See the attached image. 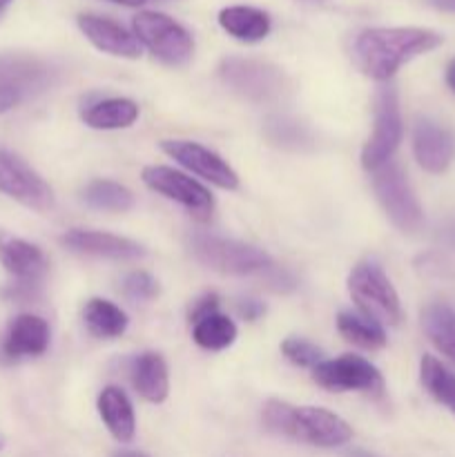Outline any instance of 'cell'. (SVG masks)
<instances>
[{"mask_svg": "<svg viewBox=\"0 0 455 457\" xmlns=\"http://www.w3.org/2000/svg\"><path fill=\"white\" fill-rule=\"evenodd\" d=\"M219 25L241 43H259L272 29V21L263 9L250 4H230L219 12Z\"/></svg>", "mask_w": 455, "mask_h": 457, "instance_id": "obj_20", "label": "cell"}, {"mask_svg": "<svg viewBox=\"0 0 455 457\" xmlns=\"http://www.w3.org/2000/svg\"><path fill=\"white\" fill-rule=\"evenodd\" d=\"M98 415L107 431L119 442H132L136 433V418H134V406L129 397L120 388L107 386L98 395Z\"/></svg>", "mask_w": 455, "mask_h": 457, "instance_id": "obj_21", "label": "cell"}, {"mask_svg": "<svg viewBox=\"0 0 455 457\" xmlns=\"http://www.w3.org/2000/svg\"><path fill=\"white\" fill-rule=\"evenodd\" d=\"M0 263L18 281V286H34L47 272V257L36 244L0 230Z\"/></svg>", "mask_w": 455, "mask_h": 457, "instance_id": "obj_16", "label": "cell"}, {"mask_svg": "<svg viewBox=\"0 0 455 457\" xmlns=\"http://www.w3.org/2000/svg\"><path fill=\"white\" fill-rule=\"evenodd\" d=\"M373 190L393 226L401 232H418L424 226V212L404 170L388 161L373 172Z\"/></svg>", "mask_w": 455, "mask_h": 457, "instance_id": "obj_8", "label": "cell"}, {"mask_svg": "<svg viewBox=\"0 0 455 457\" xmlns=\"http://www.w3.org/2000/svg\"><path fill=\"white\" fill-rule=\"evenodd\" d=\"M348 293L361 315L373 317L379 324L397 326L404 320L400 295L384 268L373 259L360 262L348 277Z\"/></svg>", "mask_w": 455, "mask_h": 457, "instance_id": "obj_5", "label": "cell"}, {"mask_svg": "<svg viewBox=\"0 0 455 457\" xmlns=\"http://www.w3.org/2000/svg\"><path fill=\"white\" fill-rule=\"evenodd\" d=\"M219 76L228 89L257 105L284 101L293 87L290 79L279 67L259 58H223L219 65Z\"/></svg>", "mask_w": 455, "mask_h": 457, "instance_id": "obj_4", "label": "cell"}, {"mask_svg": "<svg viewBox=\"0 0 455 457\" xmlns=\"http://www.w3.org/2000/svg\"><path fill=\"white\" fill-rule=\"evenodd\" d=\"M413 154L419 168L428 174L449 170L455 156L453 134L431 119H419L413 129Z\"/></svg>", "mask_w": 455, "mask_h": 457, "instance_id": "obj_14", "label": "cell"}, {"mask_svg": "<svg viewBox=\"0 0 455 457\" xmlns=\"http://www.w3.org/2000/svg\"><path fill=\"white\" fill-rule=\"evenodd\" d=\"M190 253L194 254L196 262L221 275L252 277L275 270L270 254L263 253L257 245L208 235V232H194L190 237Z\"/></svg>", "mask_w": 455, "mask_h": 457, "instance_id": "obj_3", "label": "cell"}, {"mask_svg": "<svg viewBox=\"0 0 455 457\" xmlns=\"http://www.w3.org/2000/svg\"><path fill=\"white\" fill-rule=\"evenodd\" d=\"M123 295L129 302H152L159 295V281L150 272L134 270L123 279Z\"/></svg>", "mask_w": 455, "mask_h": 457, "instance_id": "obj_31", "label": "cell"}, {"mask_svg": "<svg viewBox=\"0 0 455 457\" xmlns=\"http://www.w3.org/2000/svg\"><path fill=\"white\" fill-rule=\"evenodd\" d=\"M281 353H284L285 360L293 361L294 366H302V369H315L317 364L324 361L321 348L302 337L284 339V342H281Z\"/></svg>", "mask_w": 455, "mask_h": 457, "instance_id": "obj_30", "label": "cell"}, {"mask_svg": "<svg viewBox=\"0 0 455 457\" xmlns=\"http://www.w3.org/2000/svg\"><path fill=\"white\" fill-rule=\"evenodd\" d=\"M236 312H239V315L244 317V320L257 321L259 317H261L263 312H266V306H263V303L259 302V299L245 297V299H239V302H236Z\"/></svg>", "mask_w": 455, "mask_h": 457, "instance_id": "obj_33", "label": "cell"}, {"mask_svg": "<svg viewBox=\"0 0 455 457\" xmlns=\"http://www.w3.org/2000/svg\"><path fill=\"white\" fill-rule=\"evenodd\" d=\"M107 3L123 4V7H141V4H145V0H107Z\"/></svg>", "mask_w": 455, "mask_h": 457, "instance_id": "obj_36", "label": "cell"}, {"mask_svg": "<svg viewBox=\"0 0 455 457\" xmlns=\"http://www.w3.org/2000/svg\"><path fill=\"white\" fill-rule=\"evenodd\" d=\"M444 43L437 31L422 27H370L357 34L352 56L373 80H391L401 65Z\"/></svg>", "mask_w": 455, "mask_h": 457, "instance_id": "obj_1", "label": "cell"}, {"mask_svg": "<svg viewBox=\"0 0 455 457\" xmlns=\"http://www.w3.org/2000/svg\"><path fill=\"white\" fill-rule=\"evenodd\" d=\"M49 324L38 315H18L3 339V353L9 360L38 357L49 348Z\"/></svg>", "mask_w": 455, "mask_h": 457, "instance_id": "obj_17", "label": "cell"}, {"mask_svg": "<svg viewBox=\"0 0 455 457\" xmlns=\"http://www.w3.org/2000/svg\"><path fill=\"white\" fill-rule=\"evenodd\" d=\"M219 311V297L214 293L203 295V297L194 299V303L190 306V324L192 321L201 320V317L210 315V312H217Z\"/></svg>", "mask_w": 455, "mask_h": 457, "instance_id": "obj_32", "label": "cell"}, {"mask_svg": "<svg viewBox=\"0 0 455 457\" xmlns=\"http://www.w3.org/2000/svg\"><path fill=\"white\" fill-rule=\"evenodd\" d=\"M419 379H422V386L426 388L428 395L455 415V373H451L433 355H424L419 361Z\"/></svg>", "mask_w": 455, "mask_h": 457, "instance_id": "obj_29", "label": "cell"}, {"mask_svg": "<svg viewBox=\"0 0 455 457\" xmlns=\"http://www.w3.org/2000/svg\"><path fill=\"white\" fill-rule=\"evenodd\" d=\"M21 101H22V92H18V89L13 87H7V85H0V114L13 110Z\"/></svg>", "mask_w": 455, "mask_h": 457, "instance_id": "obj_34", "label": "cell"}, {"mask_svg": "<svg viewBox=\"0 0 455 457\" xmlns=\"http://www.w3.org/2000/svg\"><path fill=\"white\" fill-rule=\"evenodd\" d=\"M446 85H449L451 92L455 94V58L446 65Z\"/></svg>", "mask_w": 455, "mask_h": 457, "instance_id": "obj_35", "label": "cell"}, {"mask_svg": "<svg viewBox=\"0 0 455 457\" xmlns=\"http://www.w3.org/2000/svg\"><path fill=\"white\" fill-rule=\"evenodd\" d=\"M112 457H147V455L141 453V451H119V453H114Z\"/></svg>", "mask_w": 455, "mask_h": 457, "instance_id": "obj_37", "label": "cell"}, {"mask_svg": "<svg viewBox=\"0 0 455 457\" xmlns=\"http://www.w3.org/2000/svg\"><path fill=\"white\" fill-rule=\"evenodd\" d=\"M83 321L89 335L98 339H116L128 330V315L114 302L94 297L85 303Z\"/></svg>", "mask_w": 455, "mask_h": 457, "instance_id": "obj_24", "label": "cell"}, {"mask_svg": "<svg viewBox=\"0 0 455 457\" xmlns=\"http://www.w3.org/2000/svg\"><path fill=\"white\" fill-rule=\"evenodd\" d=\"M161 150L170 159L177 161L178 165L190 170L192 174L205 179V181L221 187V190H236L239 187V174L217 152L201 145V143L183 141V138H165V141H161Z\"/></svg>", "mask_w": 455, "mask_h": 457, "instance_id": "obj_12", "label": "cell"}, {"mask_svg": "<svg viewBox=\"0 0 455 457\" xmlns=\"http://www.w3.org/2000/svg\"><path fill=\"white\" fill-rule=\"evenodd\" d=\"M9 3H12V0H0V16H3V13H4V12H7Z\"/></svg>", "mask_w": 455, "mask_h": 457, "instance_id": "obj_38", "label": "cell"}, {"mask_svg": "<svg viewBox=\"0 0 455 457\" xmlns=\"http://www.w3.org/2000/svg\"><path fill=\"white\" fill-rule=\"evenodd\" d=\"M0 192L36 212L54 208V192L29 163L12 152L0 150Z\"/></svg>", "mask_w": 455, "mask_h": 457, "instance_id": "obj_10", "label": "cell"}, {"mask_svg": "<svg viewBox=\"0 0 455 457\" xmlns=\"http://www.w3.org/2000/svg\"><path fill=\"white\" fill-rule=\"evenodd\" d=\"M337 330L346 342L355 344V346L366 348V351H379L386 346L388 337L386 330L379 321L373 317H366L361 312L342 311L337 315Z\"/></svg>", "mask_w": 455, "mask_h": 457, "instance_id": "obj_25", "label": "cell"}, {"mask_svg": "<svg viewBox=\"0 0 455 457\" xmlns=\"http://www.w3.org/2000/svg\"><path fill=\"white\" fill-rule=\"evenodd\" d=\"M138 105L132 98H101L85 107L83 123L92 129H125L136 123Z\"/></svg>", "mask_w": 455, "mask_h": 457, "instance_id": "obj_23", "label": "cell"}, {"mask_svg": "<svg viewBox=\"0 0 455 457\" xmlns=\"http://www.w3.org/2000/svg\"><path fill=\"white\" fill-rule=\"evenodd\" d=\"M52 67L27 54H0V85L27 92H40L52 85Z\"/></svg>", "mask_w": 455, "mask_h": 457, "instance_id": "obj_18", "label": "cell"}, {"mask_svg": "<svg viewBox=\"0 0 455 457\" xmlns=\"http://www.w3.org/2000/svg\"><path fill=\"white\" fill-rule=\"evenodd\" d=\"M261 418L268 431L321 449H337L352 437L348 422L319 406H294L281 400H268Z\"/></svg>", "mask_w": 455, "mask_h": 457, "instance_id": "obj_2", "label": "cell"}, {"mask_svg": "<svg viewBox=\"0 0 455 457\" xmlns=\"http://www.w3.org/2000/svg\"><path fill=\"white\" fill-rule=\"evenodd\" d=\"M312 379L328 391L382 393L384 378L368 360L360 355H342L324 360L312 369Z\"/></svg>", "mask_w": 455, "mask_h": 457, "instance_id": "obj_11", "label": "cell"}, {"mask_svg": "<svg viewBox=\"0 0 455 457\" xmlns=\"http://www.w3.org/2000/svg\"><path fill=\"white\" fill-rule=\"evenodd\" d=\"M61 244L71 253L112 259V262H134V259H143L147 254V250L138 241L101 230H83V228L67 230L61 237Z\"/></svg>", "mask_w": 455, "mask_h": 457, "instance_id": "obj_13", "label": "cell"}, {"mask_svg": "<svg viewBox=\"0 0 455 457\" xmlns=\"http://www.w3.org/2000/svg\"><path fill=\"white\" fill-rule=\"evenodd\" d=\"M134 36L154 58L170 67H183L194 56L190 31L161 12H138L132 21Z\"/></svg>", "mask_w": 455, "mask_h": 457, "instance_id": "obj_6", "label": "cell"}, {"mask_svg": "<svg viewBox=\"0 0 455 457\" xmlns=\"http://www.w3.org/2000/svg\"><path fill=\"white\" fill-rule=\"evenodd\" d=\"M373 120V134L361 150V165L368 172H375L393 159L395 150L400 147L401 134H404L400 96H397V89L393 85H384L375 92Z\"/></svg>", "mask_w": 455, "mask_h": 457, "instance_id": "obj_7", "label": "cell"}, {"mask_svg": "<svg viewBox=\"0 0 455 457\" xmlns=\"http://www.w3.org/2000/svg\"><path fill=\"white\" fill-rule=\"evenodd\" d=\"M192 339L203 351H226L236 339V326L230 317L221 312H210L201 320L192 321Z\"/></svg>", "mask_w": 455, "mask_h": 457, "instance_id": "obj_27", "label": "cell"}, {"mask_svg": "<svg viewBox=\"0 0 455 457\" xmlns=\"http://www.w3.org/2000/svg\"><path fill=\"white\" fill-rule=\"evenodd\" d=\"M263 137L270 145L285 152H308L315 145V137L308 123L290 114H272L263 123Z\"/></svg>", "mask_w": 455, "mask_h": 457, "instance_id": "obj_22", "label": "cell"}, {"mask_svg": "<svg viewBox=\"0 0 455 457\" xmlns=\"http://www.w3.org/2000/svg\"><path fill=\"white\" fill-rule=\"evenodd\" d=\"M79 29L83 31L85 38L98 49L110 56L119 58H138L143 54V45L134 36V31L125 29L116 21L105 16H96V13H80L79 16Z\"/></svg>", "mask_w": 455, "mask_h": 457, "instance_id": "obj_15", "label": "cell"}, {"mask_svg": "<svg viewBox=\"0 0 455 457\" xmlns=\"http://www.w3.org/2000/svg\"><path fill=\"white\" fill-rule=\"evenodd\" d=\"M422 326L433 346L455 364V311L446 303H431L424 308Z\"/></svg>", "mask_w": 455, "mask_h": 457, "instance_id": "obj_26", "label": "cell"}, {"mask_svg": "<svg viewBox=\"0 0 455 457\" xmlns=\"http://www.w3.org/2000/svg\"><path fill=\"white\" fill-rule=\"evenodd\" d=\"M83 201L85 205H89L92 210H101V212H128L134 208L132 190L116 181H107V179H96V181L87 183L83 190Z\"/></svg>", "mask_w": 455, "mask_h": 457, "instance_id": "obj_28", "label": "cell"}, {"mask_svg": "<svg viewBox=\"0 0 455 457\" xmlns=\"http://www.w3.org/2000/svg\"><path fill=\"white\" fill-rule=\"evenodd\" d=\"M143 183L156 195L183 205L196 219H208L214 210V199L205 186L187 177L186 172L168 165H147L141 172Z\"/></svg>", "mask_w": 455, "mask_h": 457, "instance_id": "obj_9", "label": "cell"}, {"mask_svg": "<svg viewBox=\"0 0 455 457\" xmlns=\"http://www.w3.org/2000/svg\"><path fill=\"white\" fill-rule=\"evenodd\" d=\"M129 378L138 395L150 404H161L168 400L170 393V373L163 355L154 351L141 353L129 364Z\"/></svg>", "mask_w": 455, "mask_h": 457, "instance_id": "obj_19", "label": "cell"}]
</instances>
